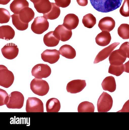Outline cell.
Listing matches in <instances>:
<instances>
[{
	"mask_svg": "<svg viewBox=\"0 0 129 130\" xmlns=\"http://www.w3.org/2000/svg\"><path fill=\"white\" fill-rule=\"evenodd\" d=\"M122 0H90L93 7L98 11L108 12L120 7Z\"/></svg>",
	"mask_w": 129,
	"mask_h": 130,
	"instance_id": "obj_1",
	"label": "cell"
},
{
	"mask_svg": "<svg viewBox=\"0 0 129 130\" xmlns=\"http://www.w3.org/2000/svg\"><path fill=\"white\" fill-rule=\"evenodd\" d=\"M30 88L33 93L40 96L46 95L49 89L48 84L46 81L36 78L31 82Z\"/></svg>",
	"mask_w": 129,
	"mask_h": 130,
	"instance_id": "obj_2",
	"label": "cell"
},
{
	"mask_svg": "<svg viewBox=\"0 0 129 130\" xmlns=\"http://www.w3.org/2000/svg\"><path fill=\"white\" fill-rule=\"evenodd\" d=\"M113 100L111 96L106 92H103L99 97L97 102L99 112H106L112 108Z\"/></svg>",
	"mask_w": 129,
	"mask_h": 130,
	"instance_id": "obj_3",
	"label": "cell"
},
{
	"mask_svg": "<svg viewBox=\"0 0 129 130\" xmlns=\"http://www.w3.org/2000/svg\"><path fill=\"white\" fill-rule=\"evenodd\" d=\"M14 76L13 73L3 65H0V85L6 88L10 87L13 84Z\"/></svg>",
	"mask_w": 129,
	"mask_h": 130,
	"instance_id": "obj_4",
	"label": "cell"
},
{
	"mask_svg": "<svg viewBox=\"0 0 129 130\" xmlns=\"http://www.w3.org/2000/svg\"><path fill=\"white\" fill-rule=\"evenodd\" d=\"M49 26V22L45 17L44 16L37 17L34 19L31 29L35 33L41 34L47 30Z\"/></svg>",
	"mask_w": 129,
	"mask_h": 130,
	"instance_id": "obj_5",
	"label": "cell"
},
{
	"mask_svg": "<svg viewBox=\"0 0 129 130\" xmlns=\"http://www.w3.org/2000/svg\"><path fill=\"white\" fill-rule=\"evenodd\" d=\"M24 100V97L21 92L13 91L9 94L8 102L6 105L9 108L20 109L23 106Z\"/></svg>",
	"mask_w": 129,
	"mask_h": 130,
	"instance_id": "obj_6",
	"label": "cell"
},
{
	"mask_svg": "<svg viewBox=\"0 0 129 130\" xmlns=\"http://www.w3.org/2000/svg\"><path fill=\"white\" fill-rule=\"evenodd\" d=\"M51 72L50 67L47 64L40 63L36 65L33 68L31 73L35 78L42 79L48 77Z\"/></svg>",
	"mask_w": 129,
	"mask_h": 130,
	"instance_id": "obj_7",
	"label": "cell"
},
{
	"mask_svg": "<svg viewBox=\"0 0 129 130\" xmlns=\"http://www.w3.org/2000/svg\"><path fill=\"white\" fill-rule=\"evenodd\" d=\"M26 110L27 112H44L43 103L38 98L29 97L27 100Z\"/></svg>",
	"mask_w": 129,
	"mask_h": 130,
	"instance_id": "obj_8",
	"label": "cell"
},
{
	"mask_svg": "<svg viewBox=\"0 0 129 130\" xmlns=\"http://www.w3.org/2000/svg\"><path fill=\"white\" fill-rule=\"evenodd\" d=\"M126 58V54L122 50L119 49L113 51L110 55L109 59L110 64L119 66L123 64Z\"/></svg>",
	"mask_w": 129,
	"mask_h": 130,
	"instance_id": "obj_9",
	"label": "cell"
},
{
	"mask_svg": "<svg viewBox=\"0 0 129 130\" xmlns=\"http://www.w3.org/2000/svg\"><path fill=\"white\" fill-rule=\"evenodd\" d=\"M3 56L6 58L12 60L17 56L19 52L18 47L15 44L12 43L5 45L1 49Z\"/></svg>",
	"mask_w": 129,
	"mask_h": 130,
	"instance_id": "obj_10",
	"label": "cell"
},
{
	"mask_svg": "<svg viewBox=\"0 0 129 130\" xmlns=\"http://www.w3.org/2000/svg\"><path fill=\"white\" fill-rule=\"evenodd\" d=\"M53 34L59 40L65 42L69 40L71 37L72 32L64 27L63 24L58 25L53 31Z\"/></svg>",
	"mask_w": 129,
	"mask_h": 130,
	"instance_id": "obj_11",
	"label": "cell"
},
{
	"mask_svg": "<svg viewBox=\"0 0 129 130\" xmlns=\"http://www.w3.org/2000/svg\"><path fill=\"white\" fill-rule=\"evenodd\" d=\"M60 55L59 51L55 49H47L41 54V57L44 61L52 64L57 61Z\"/></svg>",
	"mask_w": 129,
	"mask_h": 130,
	"instance_id": "obj_12",
	"label": "cell"
},
{
	"mask_svg": "<svg viewBox=\"0 0 129 130\" xmlns=\"http://www.w3.org/2000/svg\"><path fill=\"white\" fill-rule=\"evenodd\" d=\"M85 80L75 79L72 80L67 84V91L71 93H76L81 91L86 86Z\"/></svg>",
	"mask_w": 129,
	"mask_h": 130,
	"instance_id": "obj_13",
	"label": "cell"
},
{
	"mask_svg": "<svg viewBox=\"0 0 129 130\" xmlns=\"http://www.w3.org/2000/svg\"><path fill=\"white\" fill-rule=\"evenodd\" d=\"M119 44V42H115L101 50L95 57L94 63H99L108 58L112 52Z\"/></svg>",
	"mask_w": 129,
	"mask_h": 130,
	"instance_id": "obj_14",
	"label": "cell"
},
{
	"mask_svg": "<svg viewBox=\"0 0 129 130\" xmlns=\"http://www.w3.org/2000/svg\"><path fill=\"white\" fill-rule=\"evenodd\" d=\"M33 3L37 11L43 14L49 12L52 7L51 2L49 0H35Z\"/></svg>",
	"mask_w": 129,
	"mask_h": 130,
	"instance_id": "obj_15",
	"label": "cell"
},
{
	"mask_svg": "<svg viewBox=\"0 0 129 130\" xmlns=\"http://www.w3.org/2000/svg\"><path fill=\"white\" fill-rule=\"evenodd\" d=\"M79 23L78 18L73 13L67 14L64 17L63 25L69 30L75 29L78 26Z\"/></svg>",
	"mask_w": 129,
	"mask_h": 130,
	"instance_id": "obj_16",
	"label": "cell"
},
{
	"mask_svg": "<svg viewBox=\"0 0 129 130\" xmlns=\"http://www.w3.org/2000/svg\"><path fill=\"white\" fill-rule=\"evenodd\" d=\"M115 22L114 19L109 17H105L99 21L98 26L102 31H105L110 32L114 28Z\"/></svg>",
	"mask_w": 129,
	"mask_h": 130,
	"instance_id": "obj_17",
	"label": "cell"
},
{
	"mask_svg": "<svg viewBox=\"0 0 129 130\" xmlns=\"http://www.w3.org/2000/svg\"><path fill=\"white\" fill-rule=\"evenodd\" d=\"M18 15L19 18L22 22L28 23L34 18L35 13L31 8L26 7L20 11Z\"/></svg>",
	"mask_w": 129,
	"mask_h": 130,
	"instance_id": "obj_18",
	"label": "cell"
},
{
	"mask_svg": "<svg viewBox=\"0 0 129 130\" xmlns=\"http://www.w3.org/2000/svg\"><path fill=\"white\" fill-rule=\"evenodd\" d=\"M95 39L96 42L98 45L104 46L110 43L111 39V37L109 32L103 31L97 35Z\"/></svg>",
	"mask_w": 129,
	"mask_h": 130,
	"instance_id": "obj_19",
	"label": "cell"
},
{
	"mask_svg": "<svg viewBox=\"0 0 129 130\" xmlns=\"http://www.w3.org/2000/svg\"><path fill=\"white\" fill-rule=\"evenodd\" d=\"M15 32L10 26L5 25L0 27V38L8 41L14 37Z\"/></svg>",
	"mask_w": 129,
	"mask_h": 130,
	"instance_id": "obj_20",
	"label": "cell"
},
{
	"mask_svg": "<svg viewBox=\"0 0 129 130\" xmlns=\"http://www.w3.org/2000/svg\"><path fill=\"white\" fill-rule=\"evenodd\" d=\"M29 6V3L26 0H14L10 4V8L14 14H18L22 9Z\"/></svg>",
	"mask_w": 129,
	"mask_h": 130,
	"instance_id": "obj_21",
	"label": "cell"
},
{
	"mask_svg": "<svg viewBox=\"0 0 129 130\" xmlns=\"http://www.w3.org/2000/svg\"><path fill=\"white\" fill-rule=\"evenodd\" d=\"M103 89L110 92L115 91L116 88V84L114 78L112 76L106 77L103 80L101 84Z\"/></svg>",
	"mask_w": 129,
	"mask_h": 130,
	"instance_id": "obj_22",
	"label": "cell"
},
{
	"mask_svg": "<svg viewBox=\"0 0 129 130\" xmlns=\"http://www.w3.org/2000/svg\"><path fill=\"white\" fill-rule=\"evenodd\" d=\"M59 51L60 55L68 59H73L76 56L75 50L69 45L65 44L62 46Z\"/></svg>",
	"mask_w": 129,
	"mask_h": 130,
	"instance_id": "obj_23",
	"label": "cell"
},
{
	"mask_svg": "<svg viewBox=\"0 0 129 130\" xmlns=\"http://www.w3.org/2000/svg\"><path fill=\"white\" fill-rule=\"evenodd\" d=\"M59 101L55 98L49 99L46 104V109L47 112H58L60 108Z\"/></svg>",
	"mask_w": 129,
	"mask_h": 130,
	"instance_id": "obj_24",
	"label": "cell"
},
{
	"mask_svg": "<svg viewBox=\"0 0 129 130\" xmlns=\"http://www.w3.org/2000/svg\"><path fill=\"white\" fill-rule=\"evenodd\" d=\"M60 40L56 38L53 34V31H50L44 36L43 41L47 46H55L59 43Z\"/></svg>",
	"mask_w": 129,
	"mask_h": 130,
	"instance_id": "obj_25",
	"label": "cell"
},
{
	"mask_svg": "<svg viewBox=\"0 0 129 130\" xmlns=\"http://www.w3.org/2000/svg\"><path fill=\"white\" fill-rule=\"evenodd\" d=\"M52 7L51 10L48 13L43 14V16L47 19L53 20L57 18L60 13L59 7L55 3H51Z\"/></svg>",
	"mask_w": 129,
	"mask_h": 130,
	"instance_id": "obj_26",
	"label": "cell"
},
{
	"mask_svg": "<svg viewBox=\"0 0 129 130\" xmlns=\"http://www.w3.org/2000/svg\"><path fill=\"white\" fill-rule=\"evenodd\" d=\"M13 25L18 30L23 31L26 29L28 27V23L23 22L20 20L18 14H14L11 15Z\"/></svg>",
	"mask_w": 129,
	"mask_h": 130,
	"instance_id": "obj_27",
	"label": "cell"
},
{
	"mask_svg": "<svg viewBox=\"0 0 129 130\" xmlns=\"http://www.w3.org/2000/svg\"><path fill=\"white\" fill-rule=\"evenodd\" d=\"M82 21L85 27L91 28L96 24V19L93 15L89 13L83 17Z\"/></svg>",
	"mask_w": 129,
	"mask_h": 130,
	"instance_id": "obj_28",
	"label": "cell"
},
{
	"mask_svg": "<svg viewBox=\"0 0 129 130\" xmlns=\"http://www.w3.org/2000/svg\"><path fill=\"white\" fill-rule=\"evenodd\" d=\"M77 109L78 112H94L95 107L92 103L85 101L79 104Z\"/></svg>",
	"mask_w": 129,
	"mask_h": 130,
	"instance_id": "obj_29",
	"label": "cell"
},
{
	"mask_svg": "<svg viewBox=\"0 0 129 130\" xmlns=\"http://www.w3.org/2000/svg\"><path fill=\"white\" fill-rule=\"evenodd\" d=\"M118 33L119 36L123 39H129V24H122L118 27Z\"/></svg>",
	"mask_w": 129,
	"mask_h": 130,
	"instance_id": "obj_30",
	"label": "cell"
},
{
	"mask_svg": "<svg viewBox=\"0 0 129 130\" xmlns=\"http://www.w3.org/2000/svg\"><path fill=\"white\" fill-rule=\"evenodd\" d=\"M124 71L125 67L123 64L119 66L110 64L109 69L108 73L118 76L121 75Z\"/></svg>",
	"mask_w": 129,
	"mask_h": 130,
	"instance_id": "obj_31",
	"label": "cell"
},
{
	"mask_svg": "<svg viewBox=\"0 0 129 130\" xmlns=\"http://www.w3.org/2000/svg\"><path fill=\"white\" fill-rule=\"evenodd\" d=\"M11 17L9 12L3 8H0V23H7L9 22Z\"/></svg>",
	"mask_w": 129,
	"mask_h": 130,
	"instance_id": "obj_32",
	"label": "cell"
},
{
	"mask_svg": "<svg viewBox=\"0 0 129 130\" xmlns=\"http://www.w3.org/2000/svg\"><path fill=\"white\" fill-rule=\"evenodd\" d=\"M122 15L125 17H129V0H124L119 10Z\"/></svg>",
	"mask_w": 129,
	"mask_h": 130,
	"instance_id": "obj_33",
	"label": "cell"
},
{
	"mask_svg": "<svg viewBox=\"0 0 129 130\" xmlns=\"http://www.w3.org/2000/svg\"><path fill=\"white\" fill-rule=\"evenodd\" d=\"M9 99V95L6 91L1 88L0 89V106L6 105Z\"/></svg>",
	"mask_w": 129,
	"mask_h": 130,
	"instance_id": "obj_34",
	"label": "cell"
},
{
	"mask_svg": "<svg viewBox=\"0 0 129 130\" xmlns=\"http://www.w3.org/2000/svg\"><path fill=\"white\" fill-rule=\"evenodd\" d=\"M56 5L59 7L65 8L70 4L71 0H54Z\"/></svg>",
	"mask_w": 129,
	"mask_h": 130,
	"instance_id": "obj_35",
	"label": "cell"
},
{
	"mask_svg": "<svg viewBox=\"0 0 129 130\" xmlns=\"http://www.w3.org/2000/svg\"><path fill=\"white\" fill-rule=\"evenodd\" d=\"M119 49L122 50L126 54L127 57L129 58V42H125L123 43Z\"/></svg>",
	"mask_w": 129,
	"mask_h": 130,
	"instance_id": "obj_36",
	"label": "cell"
},
{
	"mask_svg": "<svg viewBox=\"0 0 129 130\" xmlns=\"http://www.w3.org/2000/svg\"><path fill=\"white\" fill-rule=\"evenodd\" d=\"M117 112H129V100L124 104L122 109Z\"/></svg>",
	"mask_w": 129,
	"mask_h": 130,
	"instance_id": "obj_37",
	"label": "cell"
},
{
	"mask_svg": "<svg viewBox=\"0 0 129 130\" xmlns=\"http://www.w3.org/2000/svg\"><path fill=\"white\" fill-rule=\"evenodd\" d=\"M78 4L80 6H84L88 4V0H76Z\"/></svg>",
	"mask_w": 129,
	"mask_h": 130,
	"instance_id": "obj_38",
	"label": "cell"
},
{
	"mask_svg": "<svg viewBox=\"0 0 129 130\" xmlns=\"http://www.w3.org/2000/svg\"><path fill=\"white\" fill-rule=\"evenodd\" d=\"M124 65L125 67L124 71L129 73V60L126 62L124 64Z\"/></svg>",
	"mask_w": 129,
	"mask_h": 130,
	"instance_id": "obj_39",
	"label": "cell"
},
{
	"mask_svg": "<svg viewBox=\"0 0 129 130\" xmlns=\"http://www.w3.org/2000/svg\"><path fill=\"white\" fill-rule=\"evenodd\" d=\"M11 0H0V4L3 5H6L8 4Z\"/></svg>",
	"mask_w": 129,
	"mask_h": 130,
	"instance_id": "obj_40",
	"label": "cell"
},
{
	"mask_svg": "<svg viewBox=\"0 0 129 130\" xmlns=\"http://www.w3.org/2000/svg\"><path fill=\"white\" fill-rule=\"evenodd\" d=\"M33 3L35 0H30Z\"/></svg>",
	"mask_w": 129,
	"mask_h": 130,
	"instance_id": "obj_41",
	"label": "cell"
}]
</instances>
